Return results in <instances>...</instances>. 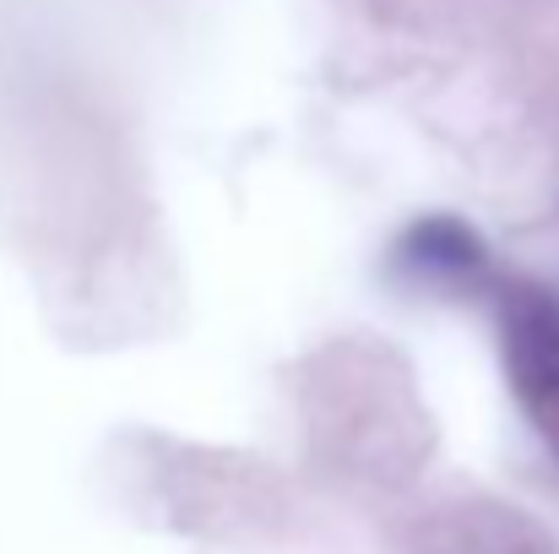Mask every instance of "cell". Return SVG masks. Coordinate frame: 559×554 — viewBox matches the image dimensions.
Here are the masks:
<instances>
[{
	"label": "cell",
	"instance_id": "1",
	"mask_svg": "<svg viewBox=\"0 0 559 554\" xmlns=\"http://www.w3.org/2000/svg\"><path fill=\"white\" fill-rule=\"evenodd\" d=\"M489 294L506 386L559 457V294L538 278H495Z\"/></svg>",
	"mask_w": 559,
	"mask_h": 554
},
{
	"label": "cell",
	"instance_id": "2",
	"mask_svg": "<svg viewBox=\"0 0 559 554\" xmlns=\"http://www.w3.org/2000/svg\"><path fill=\"white\" fill-rule=\"evenodd\" d=\"M385 272L407 294H440V299H473V294L495 288V256H489L484 234L451 212L413 217L391 239Z\"/></svg>",
	"mask_w": 559,
	"mask_h": 554
}]
</instances>
